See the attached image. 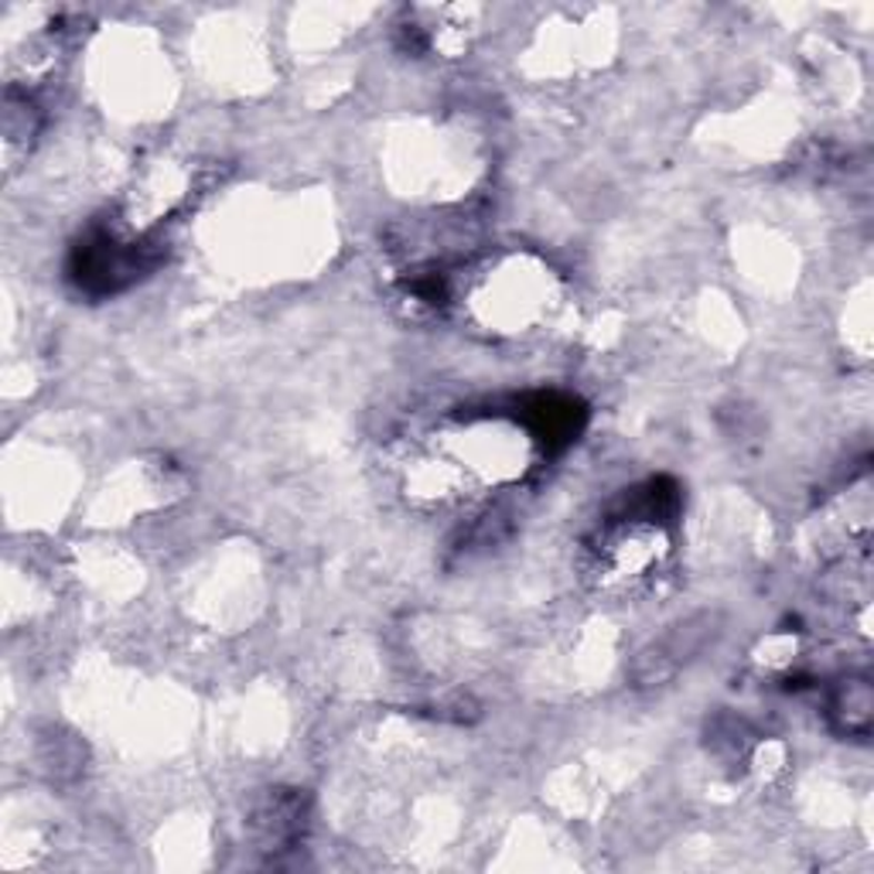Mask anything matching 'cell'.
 Masks as SVG:
<instances>
[{
	"label": "cell",
	"mask_w": 874,
	"mask_h": 874,
	"mask_svg": "<svg viewBox=\"0 0 874 874\" xmlns=\"http://www.w3.org/2000/svg\"><path fill=\"white\" fill-rule=\"evenodd\" d=\"M871 686L867 680H847V686L841 690V697L834 704V711L844 717V727L851 734H864L871 724Z\"/></svg>",
	"instance_id": "obj_1"
}]
</instances>
